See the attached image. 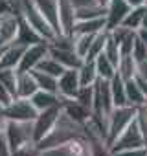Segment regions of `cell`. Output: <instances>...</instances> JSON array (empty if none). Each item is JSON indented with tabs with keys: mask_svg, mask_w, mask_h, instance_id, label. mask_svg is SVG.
I'll use <instances>...</instances> for the list:
<instances>
[{
	"mask_svg": "<svg viewBox=\"0 0 147 156\" xmlns=\"http://www.w3.org/2000/svg\"><path fill=\"white\" fill-rule=\"evenodd\" d=\"M72 140H87L85 125L74 121L64 110H61L55 127H53L41 141H37V147H39L41 151H44V149H52V147L63 145V143L72 141Z\"/></svg>",
	"mask_w": 147,
	"mask_h": 156,
	"instance_id": "1",
	"label": "cell"
},
{
	"mask_svg": "<svg viewBox=\"0 0 147 156\" xmlns=\"http://www.w3.org/2000/svg\"><path fill=\"white\" fill-rule=\"evenodd\" d=\"M136 116H138V107H134V105L114 107V110L109 114V119H107V143H109V147Z\"/></svg>",
	"mask_w": 147,
	"mask_h": 156,
	"instance_id": "2",
	"label": "cell"
},
{
	"mask_svg": "<svg viewBox=\"0 0 147 156\" xmlns=\"http://www.w3.org/2000/svg\"><path fill=\"white\" fill-rule=\"evenodd\" d=\"M4 138L6 143L9 147V152H13L15 149L35 141L33 140V121H13L8 119L6 129H4Z\"/></svg>",
	"mask_w": 147,
	"mask_h": 156,
	"instance_id": "3",
	"label": "cell"
},
{
	"mask_svg": "<svg viewBox=\"0 0 147 156\" xmlns=\"http://www.w3.org/2000/svg\"><path fill=\"white\" fill-rule=\"evenodd\" d=\"M136 147H145V138L138 121V116L123 129V132L112 141L110 145V152H118V151H125V149H136Z\"/></svg>",
	"mask_w": 147,
	"mask_h": 156,
	"instance_id": "4",
	"label": "cell"
},
{
	"mask_svg": "<svg viewBox=\"0 0 147 156\" xmlns=\"http://www.w3.org/2000/svg\"><path fill=\"white\" fill-rule=\"evenodd\" d=\"M0 114L6 119H13V121H33L39 110L33 107L30 98H13V101L0 110Z\"/></svg>",
	"mask_w": 147,
	"mask_h": 156,
	"instance_id": "5",
	"label": "cell"
},
{
	"mask_svg": "<svg viewBox=\"0 0 147 156\" xmlns=\"http://www.w3.org/2000/svg\"><path fill=\"white\" fill-rule=\"evenodd\" d=\"M61 110H63V107H61V103H59V105H55V107H52V108H46V110H42V112L37 114V118L33 119V140H35V143L41 141V140L55 127Z\"/></svg>",
	"mask_w": 147,
	"mask_h": 156,
	"instance_id": "6",
	"label": "cell"
},
{
	"mask_svg": "<svg viewBox=\"0 0 147 156\" xmlns=\"http://www.w3.org/2000/svg\"><path fill=\"white\" fill-rule=\"evenodd\" d=\"M81 88L79 81V72L76 68H66L57 77V96L59 98H76Z\"/></svg>",
	"mask_w": 147,
	"mask_h": 156,
	"instance_id": "7",
	"label": "cell"
},
{
	"mask_svg": "<svg viewBox=\"0 0 147 156\" xmlns=\"http://www.w3.org/2000/svg\"><path fill=\"white\" fill-rule=\"evenodd\" d=\"M46 55H48V42H37V44L26 46V50H24V53L20 57L17 72H31V70H35L37 64Z\"/></svg>",
	"mask_w": 147,
	"mask_h": 156,
	"instance_id": "8",
	"label": "cell"
},
{
	"mask_svg": "<svg viewBox=\"0 0 147 156\" xmlns=\"http://www.w3.org/2000/svg\"><path fill=\"white\" fill-rule=\"evenodd\" d=\"M87 154H88L87 140H72L63 145L41 151V156H87Z\"/></svg>",
	"mask_w": 147,
	"mask_h": 156,
	"instance_id": "9",
	"label": "cell"
},
{
	"mask_svg": "<svg viewBox=\"0 0 147 156\" xmlns=\"http://www.w3.org/2000/svg\"><path fill=\"white\" fill-rule=\"evenodd\" d=\"M57 15L61 31L72 37L74 26H76V6L72 4V0H57Z\"/></svg>",
	"mask_w": 147,
	"mask_h": 156,
	"instance_id": "10",
	"label": "cell"
},
{
	"mask_svg": "<svg viewBox=\"0 0 147 156\" xmlns=\"http://www.w3.org/2000/svg\"><path fill=\"white\" fill-rule=\"evenodd\" d=\"M19 31V15L6 13L0 17V46H8L15 41Z\"/></svg>",
	"mask_w": 147,
	"mask_h": 156,
	"instance_id": "11",
	"label": "cell"
},
{
	"mask_svg": "<svg viewBox=\"0 0 147 156\" xmlns=\"http://www.w3.org/2000/svg\"><path fill=\"white\" fill-rule=\"evenodd\" d=\"M129 11H131V6L127 0H109V4H107V30L120 26Z\"/></svg>",
	"mask_w": 147,
	"mask_h": 156,
	"instance_id": "12",
	"label": "cell"
},
{
	"mask_svg": "<svg viewBox=\"0 0 147 156\" xmlns=\"http://www.w3.org/2000/svg\"><path fill=\"white\" fill-rule=\"evenodd\" d=\"M59 101H61L63 110H64V112H66V114L74 119V121H77V123L85 125V123L90 119L92 110H88L87 107H83L79 101L72 99V98H59Z\"/></svg>",
	"mask_w": 147,
	"mask_h": 156,
	"instance_id": "13",
	"label": "cell"
},
{
	"mask_svg": "<svg viewBox=\"0 0 147 156\" xmlns=\"http://www.w3.org/2000/svg\"><path fill=\"white\" fill-rule=\"evenodd\" d=\"M15 42H20L24 46H30V44H37V42H48L35 28H31L24 17L19 15V31H17V37H15Z\"/></svg>",
	"mask_w": 147,
	"mask_h": 156,
	"instance_id": "14",
	"label": "cell"
},
{
	"mask_svg": "<svg viewBox=\"0 0 147 156\" xmlns=\"http://www.w3.org/2000/svg\"><path fill=\"white\" fill-rule=\"evenodd\" d=\"M48 53L53 57V59H57L64 68H79L81 64H83V57H79L77 53H76V50H61V48H53V46H50L48 44Z\"/></svg>",
	"mask_w": 147,
	"mask_h": 156,
	"instance_id": "15",
	"label": "cell"
},
{
	"mask_svg": "<svg viewBox=\"0 0 147 156\" xmlns=\"http://www.w3.org/2000/svg\"><path fill=\"white\" fill-rule=\"evenodd\" d=\"M26 46L20 44V42H11L4 48V53L0 57V68H19V62H20V57L24 53Z\"/></svg>",
	"mask_w": 147,
	"mask_h": 156,
	"instance_id": "16",
	"label": "cell"
},
{
	"mask_svg": "<svg viewBox=\"0 0 147 156\" xmlns=\"http://www.w3.org/2000/svg\"><path fill=\"white\" fill-rule=\"evenodd\" d=\"M42 17L50 22V26L55 30L57 35H61V24H59V15H57V0H33Z\"/></svg>",
	"mask_w": 147,
	"mask_h": 156,
	"instance_id": "17",
	"label": "cell"
},
{
	"mask_svg": "<svg viewBox=\"0 0 147 156\" xmlns=\"http://www.w3.org/2000/svg\"><path fill=\"white\" fill-rule=\"evenodd\" d=\"M39 90L31 72H17V98H31Z\"/></svg>",
	"mask_w": 147,
	"mask_h": 156,
	"instance_id": "18",
	"label": "cell"
},
{
	"mask_svg": "<svg viewBox=\"0 0 147 156\" xmlns=\"http://www.w3.org/2000/svg\"><path fill=\"white\" fill-rule=\"evenodd\" d=\"M103 30H107V17L90 19V20H76L72 37L81 35V33H98V31H103Z\"/></svg>",
	"mask_w": 147,
	"mask_h": 156,
	"instance_id": "19",
	"label": "cell"
},
{
	"mask_svg": "<svg viewBox=\"0 0 147 156\" xmlns=\"http://www.w3.org/2000/svg\"><path fill=\"white\" fill-rule=\"evenodd\" d=\"M30 101L33 103V107H35L39 112H42V110H46V108H52V107H55V105L61 103L57 94H53V92H46V90H41V88L30 98Z\"/></svg>",
	"mask_w": 147,
	"mask_h": 156,
	"instance_id": "20",
	"label": "cell"
},
{
	"mask_svg": "<svg viewBox=\"0 0 147 156\" xmlns=\"http://www.w3.org/2000/svg\"><path fill=\"white\" fill-rule=\"evenodd\" d=\"M110 83V94H112V103L114 107H125L127 103V96H125V81L118 73H114V77L109 81Z\"/></svg>",
	"mask_w": 147,
	"mask_h": 156,
	"instance_id": "21",
	"label": "cell"
},
{
	"mask_svg": "<svg viewBox=\"0 0 147 156\" xmlns=\"http://www.w3.org/2000/svg\"><path fill=\"white\" fill-rule=\"evenodd\" d=\"M99 17H107V6L90 4V6L76 8V20H90V19H99Z\"/></svg>",
	"mask_w": 147,
	"mask_h": 156,
	"instance_id": "22",
	"label": "cell"
},
{
	"mask_svg": "<svg viewBox=\"0 0 147 156\" xmlns=\"http://www.w3.org/2000/svg\"><path fill=\"white\" fill-rule=\"evenodd\" d=\"M116 73L121 77L123 81H129V79H132V77L136 75V61L132 59V53L120 57V62L116 66Z\"/></svg>",
	"mask_w": 147,
	"mask_h": 156,
	"instance_id": "23",
	"label": "cell"
},
{
	"mask_svg": "<svg viewBox=\"0 0 147 156\" xmlns=\"http://www.w3.org/2000/svg\"><path fill=\"white\" fill-rule=\"evenodd\" d=\"M125 96H127V103L129 105H134V107H142L147 101V98L143 96V92L136 85L134 77H132V79H129V81H125Z\"/></svg>",
	"mask_w": 147,
	"mask_h": 156,
	"instance_id": "24",
	"label": "cell"
},
{
	"mask_svg": "<svg viewBox=\"0 0 147 156\" xmlns=\"http://www.w3.org/2000/svg\"><path fill=\"white\" fill-rule=\"evenodd\" d=\"M77 72H79L81 87H88V85H94L98 81V70H96L94 61H83V64L77 68Z\"/></svg>",
	"mask_w": 147,
	"mask_h": 156,
	"instance_id": "25",
	"label": "cell"
},
{
	"mask_svg": "<svg viewBox=\"0 0 147 156\" xmlns=\"http://www.w3.org/2000/svg\"><path fill=\"white\" fill-rule=\"evenodd\" d=\"M94 62H96L98 77H101V79H107V81H110L112 77H114V73H116V66L107 59L105 53H99V55L94 59Z\"/></svg>",
	"mask_w": 147,
	"mask_h": 156,
	"instance_id": "26",
	"label": "cell"
},
{
	"mask_svg": "<svg viewBox=\"0 0 147 156\" xmlns=\"http://www.w3.org/2000/svg\"><path fill=\"white\" fill-rule=\"evenodd\" d=\"M143 13H145V6H138V8H131V11L125 15V19L121 20V26L132 30V31H138L142 28V19H143Z\"/></svg>",
	"mask_w": 147,
	"mask_h": 156,
	"instance_id": "27",
	"label": "cell"
},
{
	"mask_svg": "<svg viewBox=\"0 0 147 156\" xmlns=\"http://www.w3.org/2000/svg\"><path fill=\"white\" fill-rule=\"evenodd\" d=\"M35 81H37V87L41 90H46V92H53L57 94V77L50 75V73H44L41 70H31Z\"/></svg>",
	"mask_w": 147,
	"mask_h": 156,
	"instance_id": "28",
	"label": "cell"
},
{
	"mask_svg": "<svg viewBox=\"0 0 147 156\" xmlns=\"http://www.w3.org/2000/svg\"><path fill=\"white\" fill-rule=\"evenodd\" d=\"M35 70H41V72H44V73H50V75H53V77H59L66 68H64L57 59H53V57L48 53V55H46V57L37 64V68H35Z\"/></svg>",
	"mask_w": 147,
	"mask_h": 156,
	"instance_id": "29",
	"label": "cell"
},
{
	"mask_svg": "<svg viewBox=\"0 0 147 156\" xmlns=\"http://www.w3.org/2000/svg\"><path fill=\"white\" fill-rule=\"evenodd\" d=\"M99 33V31H98ZM96 33H81V35H74V50H76V53L79 57H87L88 50H90V44L94 41Z\"/></svg>",
	"mask_w": 147,
	"mask_h": 156,
	"instance_id": "30",
	"label": "cell"
},
{
	"mask_svg": "<svg viewBox=\"0 0 147 156\" xmlns=\"http://www.w3.org/2000/svg\"><path fill=\"white\" fill-rule=\"evenodd\" d=\"M107 37H109V30H103V31L96 33V37H94V41H92V44H90V50H88L85 61H94V59L103 51L105 42H107Z\"/></svg>",
	"mask_w": 147,
	"mask_h": 156,
	"instance_id": "31",
	"label": "cell"
},
{
	"mask_svg": "<svg viewBox=\"0 0 147 156\" xmlns=\"http://www.w3.org/2000/svg\"><path fill=\"white\" fill-rule=\"evenodd\" d=\"M0 83H2L13 98H17V70L15 68H0Z\"/></svg>",
	"mask_w": 147,
	"mask_h": 156,
	"instance_id": "32",
	"label": "cell"
},
{
	"mask_svg": "<svg viewBox=\"0 0 147 156\" xmlns=\"http://www.w3.org/2000/svg\"><path fill=\"white\" fill-rule=\"evenodd\" d=\"M101 53H105V55H107V59H109L114 66H118L121 53H120V46L112 41L110 33H109V37H107V42H105V48H103V51H101Z\"/></svg>",
	"mask_w": 147,
	"mask_h": 156,
	"instance_id": "33",
	"label": "cell"
},
{
	"mask_svg": "<svg viewBox=\"0 0 147 156\" xmlns=\"http://www.w3.org/2000/svg\"><path fill=\"white\" fill-rule=\"evenodd\" d=\"M76 101H79L83 107H87L88 110H92V99H94V85H88V87H81L77 96L74 98Z\"/></svg>",
	"mask_w": 147,
	"mask_h": 156,
	"instance_id": "34",
	"label": "cell"
},
{
	"mask_svg": "<svg viewBox=\"0 0 147 156\" xmlns=\"http://www.w3.org/2000/svg\"><path fill=\"white\" fill-rule=\"evenodd\" d=\"M11 156H41V149L37 147L35 141H30V143H26V145L15 149V151L11 152Z\"/></svg>",
	"mask_w": 147,
	"mask_h": 156,
	"instance_id": "35",
	"label": "cell"
},
{
	"mask_svg": "<svg viewBox=\"0 0 147 156\" xmlns=\"http://www.w3.org/2000/svg\"><path fill=\"white\" fill-rule=\"evenodd\" d=\"M134 41H136V31H132L129 37H125L120 42V53L121 55H131L132 53V48H134Z\"/></svg>",
	"mask_w": 147,
	"mask_h": 156,
	"instance_id": "36",
	"label": "cell"
},
{
	"mask_svg": "<svg viewBox=\"0 0 147 156\" xmlns=\"http://www.w3.org/2000/svg\"><path fill=\"white\" fill-rule=\"evenodd\" d=\"M147 57V46L138 39L136 35V41H134V48H132V59L134 61H140V59H145Z\"/></svg>",
	"mask_w": 147,
	"mask_h": 156,
	"instance_id": "37",
	"label": "cell"
},
{
	"mask_svg": "<svg viewBox=\"0 0 147 156\" xmlns=\"http://www.w3.org/2000/svg\"><path fill=\"white\" fill-rule=\"evenodd\" d=\"M112 156H147V147H136V149H125L118 151Z\"/></svg>",
	"mask_w": 147,
	"mask_h": 156,
	"instance_id": "38",
	"label": "cell"
},
{
	"mask_svg": "<svg viewBox=\"0 0 147 156\" xmlns=\"http://www.w3.org/2000/svg\"><path fill=\"white\" fill-rule=\"evenodd\" d=\"M11 101H13V96L9 94V90L2 83H0V110H2L4 107H8Z\"/></svg>",
	"mask_w": 147,
	"mask_h": 156,
	"instance_id": "39",
	"label": "cell"
},
{
	"mask_svg": "<svg viewBox=\"0 0 147 156\" xmlns=\"http://www.w3.org/2000/svg\"><path fill=\"white\" fill-rule=\"evenodd\" d=\"M136 75H138V77H143V79H147V57L136 61Z\"/></svg>",
	"mask_w": 147,
	"mask_h": 156,
	"instance_id": "40",
	"label": "cell"
},
{
	"mask_svg": "<svg viewBox=\"0 0 147 156\" xmlns=\"http://www.w3.org/2000/svg\"><path fill=\"white\" fill-rule=\"evenodd\" d=\"M6 13H15L13 8V0H0V17Z\"/></svg>",
	"mask_w": 147,
	"mask_h": 156,
	"instance_id": "41",
	"label": "cell"
},
{
	"mask_svg": "<svg viewBox=\"0 0 147 156\" xmlns=\"http://www.w3.org/2000/svg\"><path fill=\"white\" fill-rule=\"evenodd\" d=\"M134 81H136V85L140 87V90L143 92V96L147 98V79H143V77H138V75H134Z\"/></svg>",
	"mask_w": 147,
	"mask_h": 156,
	"instance_id": "42",
	"label": "cell"
},
{
	"mask_svg": "<svg viewBox=\"0 0 147 156\" xmlns=\"http://www.w3.org/2000/svg\"><path fill=\"white\" fill-rule=\"evenodd\" d=\"M136 35H138V39L147 46V30H145V28H140V30L136 31Z\"/></svg>",
	"mask_w": 147,
	"mask_h": 156,
	"instance_id": "43",
	"label": "cell"
},
{
	"mask_svg": "<svg viewBox=\"0 0 147 156\" xmlns=\"http://www.w3.org/2000/svg\"><path fill=\"white\" fill-rule=\"evenodd\" d=\"M72 4L76 8H81V6H90V4H96L94 0H72Z\"/></svg>",
	"mask_w": 147,
	"mask_h": 156,
	"instance_id": "44",
	"label": "cell"
},
{
	"mask_svg": "<svg viewBox=\"0 0 147 156\" xmlns=\"http://www.w3.org/2000/svg\"><path fill=\"white\" fill-rule=\"evenodd\" d=\"M127 2H129L131 8H138V6H143L145 0H127Z\"/></svg>",
	"mask_w": 147,
	"mask_h": 156,
	"instance_id": "45",
	"label": "cell"
},
{
	"mask_svg": "<svg viewBox=\"0 0 147 156\" xmlns=\"http://www.w3.org/2000/svg\"><path fill=\"white\" fill-rule=\"evenodd\" d=\"M142 28L147 30V8H145V13H143V19H142Z\"/></svg>",
	"mask_w": 147,
	"mask_h": 156,
	"instance_id": "46",
	"label": "cell"
},
{
	"mask_svg": "<svg viewBox=\"0 0 147 156\" xmlns=\"http://www.w3.org/2000/svg\"><path fill=\"white\" fill-rule=\"evenodd\" d=\"M96 4H99V6H107L109 4V0H94Z\"/></svg>",
	"mask_w": 147,
	"mask_h": 156,
	"instance_id": "47",
	"label": "cell"
},
{
	"mask_svg": "<svg viewBox=\"0 0 147 156\" xmlns=\"http://www.w3.org/2000/svg\"><path fill=\"white\" fill-rule=\"evenodd\" d=\"M4 48L6 46H0V57H2V53H4Z\"/></svg>",
	"mask_w": 147,
	"mask_h": 156,
	"instance_id": "48",
	"label": "cell"
},
{
	"mask_svg": "<svg viewBox=\"0 0 147 156\" xmlns=\"http://www.w3.org/2000/svg\"><path fill=\"white\" fill-rule=\"evenodd\" d=\"M143 6H145V8H147V0H145V2H143Z\"/></svg>",
	"mask_w": 147,
	"mask_h": 156,
	"instance_id": "49",
	"label": "cell"
},
{
	"mask_svg": "<svg viewBox=\"0 0 147 156\" xmlns=\"http://www.w3.org/2000/svg\"><path fill=\"white\" fill-rule=\"evenodd\" d=\"M87 156H90V154H87Z\"/></svg>",
	"mask_w": 147,
	"mask_h": 156,
	"instance_id": "50",
	"label": "cell"
}]
</instances>
